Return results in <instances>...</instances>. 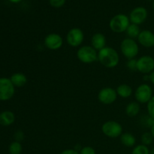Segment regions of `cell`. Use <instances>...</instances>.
<instances>
[{
    "mask_svg": "<svg viewBox=\"0 0 154 154\" xmlns=\"http://www.w3.org/2000/svg\"><path fill=\"white\" fill-rule=\"evenodd\" d=\"M98 60L105 68L113 69L118 66L120 56L115 49L106 46L98 52Z\"/></svg>",
    "mask_w": 154,
    "mask_h": 154,
    "instance_id": "1",
    "label": "cell"
},
{
    "mask_svg": "<svg viewBox=\"0 0 154 154\" xmlns=\"http://www.w3.org/2000/svg\"><path fill=\"white\" fill-rule=\"evenodd\" d=\"M130 25V20L128 16L123 14L115 15L111 19L109 27L112 32L115 33L125 32Z\"/></svg>",
    "mask_w": 154,
    "mask_h": 154,
    "instance_id": "2",
    "label": "cell"
},
{
    "mask_svg": "<svg viewBox=\"0 0 154 154\" xmlns=\"http://www.w3.org/2000/svg\"><path fill=\"white\" fill-rule=\"evenodd\" d=\"M120 51L128 60L135 59L139 52V47L135 39L126 38L120 43Z\"/></svg>",
    "mask_w": 154,
    "mask_h": 154,
    "instance_id": "3",
    "label": "cell"
},
{
    "mask_svg": "<svg viewBox=\"0 0 154 154\" xmlns=\"http://www.w3.org/2000/svg\"><path fill=\"white\" fill-rule=\"evenodd\" d=\"M77 57L81 63L90 64L98 60V53L91 45H84L77 51Z\"/></svg>",
    "mask_w": 154,
    "mask_h": 154,
    "instance_id": "4",
    "label": "cell"
},
{
    "mask_svg": "<svg viewBox=\"0 0 154 154\" xmlns=\"http://www.w3.org/2000/svg\"><path fill=\"white\" fill-rule=\"evenodd\" d=\"M102 132L108 138H116L123 134V127L118 122L108 120L104 123L102 126Z\"/></svg>",
    "mask_w": 154,
    "mask_h": 154,
    "instance_id": "5",
    "label": "cell"
},
{
    "mask_svg": "<svg viewBox=\"0 0 154 154\" xmlns=\"http://www.w3.org/2000/svg\"><path fill=\"white\" fill-rule=\"evenodd\" d=\"M15 93V87L10 78H0V101H8Z\"/></svg>",
    "mask_w": 154,
    "mask_h": 154,
    "instance_id": "6",
    "label": "cell"
},
{
    "mask_svg": "<svg viewBox=\"0 0 154 154\" xmlns=\"http://www.w3.org/2000/svg\"><path fill=\"white\" fill-rule=\"evenodd\" d=\"M153 97V90L151 87L147 84L138 86L135 92V98L138 103L147 104Z\"/></svg>",
    "mask_w": 154,
    "mask_h": 154,
    "instance_id": "7",
    "label": "cell"
},
{
    "mask_svg": "<svg viewBox=\"0 0 154 154\" xmlns=\"http://www.w3.org/2000/svg\"><path fill=\"white\" fill-rule=\"evenodd\" d=\"M84 40V32L82 31V29L78 28V27L71 29L66 35V42L69 44V45H70L71 47H73V48L81 46Z\"/></svg>",
    "mask_w": 154,
    "mask_h": 154,
    "instance_id": "8",
    "label": "cell"
},
{
    "mask_svg": "<svg viewBox=\"0 0 154 154\" xmlns=\"http://www.w3.org/2000/svg\"><path fill=\"white\" fill-rule=\"evenodd\" d=\"M117 93L116 90L112 87H104L99 90L98 93V99L101 103L104 105H111L113 104L117 98Z\"/></svg>",
    "mask_w": 154,
    "mask_h": 154,
    "instance_id": "9",
    "label": "cell"
},
{
    "mask_svg": "<svg viewBox=\"0 0 154 154\" xmlns=\"http://www.w3.org/2000/svg\"><path fill=\"white\" fill-rule=\"evenodd\" d=\"M137 71L149 75L154 71V59L150 56H142L137 60Z\"/></svg>",
    "mask_w": 154,
    "mask_h": 154,
    "instance_id": "10",
    "label": "cell"
},
{
    "mask_svg": "<svg viewBox=\"0 0 154 154\" xmlns=\"http://www.w3.org/2000/svg\"><path fill=\"white\" fill-rule=\"evenodd\" d=\"M45 46L51 51H57L60 49L63 45V38L60 34L50 33L45 36L44 40Z\"/></svg>",
    "mask_w": 154,
    "mask_h": 154,
    "instance_id": "11",
    "label": "cell"
},
{
    "mask_svg": "<svg viewBox=\"0 0 154 154\" xmlns=\"http://www.w3.org/2000/svg\"><path fill=\"white\" fill-rule=\"evenodd\" d=\"M129 20L132 23L139 26L146 20L147 17V11L144 7H137L131 11Z\"/></svg>",
    "mask_w": 154,
    "mask_h": 154,
    "instance_id": "12",
    "label": "cell"
},
{
    "mask_svg": "<svg viewBox=\"0 0 154 154\" xmlns=\"http://www.w3.org/2000/svg\"><path fill=\"white\" fill-rule=\"evenodd\" d=\"M137 38L138 43L144 48H150L154 47V33L150 30L145 29L141 31Z\"/></svg>",
    "mask_w": 154,
    "mask_h": 154,
    "instance_id": "13",
    "label": "cell"
},
{
    "mask_svg": "<svg viewBox=\"0 0 154 154\" xmlns=\"http://www.w3.org/2000/svg\"><path fill=\"white\" fill-rule=\"evenodd\" d=\"M91 46L96 51H101L106 47V38L102 33L97 32L93 35L91 38Z\"/></svg>",
    "mask_w": 154,
    "mask_h": 154,
    "instance_id": "14",
    "label": "cell"
},
{
    "mask_svg": "<svg viewBox=\"0 0 154 154\" xmlns=\"http://www.w3.org/2000/svg\"><path fill=\"white\" fill-rule=\"evenodd\" d=\"M15 121V115L12 111H5L0 113V125L8 126L13 124Z\"/></svg>",
    "mask_w": 154,
    "mask_h": 154,
    "instance_id": "15",
    "label": "cell"
},
{
    "mask_svg": "<svg viewBox=\"0 0 154 154\" xmlns=\"http://www.w3.org/2000/svg\"><path fill=\"white\" fill-rule=\"evenodd\" d=\"M10 80L15 87H24L28 81L27 77L20 72H16L13 74L10 78Z\"/></svg>",
    "mask_w": 154,
    "mask_h": 154,
    "instance_id": "16",
    "label": "cell"
},
{
    "mask_svg": "<svg viewBox=\"0 0 154 154\" xmlns=\"http://www.w3.org/2000/svg\"><path fill=\"white\" fill-rule=\"evenodd\" d=\"M120 141L122 144L126 147H133L136 144V138L129 132H124L120 135Z\"/></svg>",
    "mask_w": 154,
    "mask_h": 154,
    "instance_id": "17",
    "label": "cell"
},
{
    "mask_svg": "<svg viewBox=\"0 0 154 154\" xmlns=\"http://www.w3.org/2000/svg\"><path fill=\"white\" fill-rule=\"evenodd\" d=\"M116 91H117V96L123 99H128L132 94V88L126 84H120L116 89Z\"/></svg>",
    "mask_w": 154,
    "mask_h": 154,
    "instance_id": "18",
    "label": "cell"
},
{
    "mask_svg": "<svg viewBox=\"0 0 154 154\" xmlns=\"http://www.w3.org/2000/svg\"><path fill=\"white\" fill-rule=\"evenodd\" d=\"M126 115L130 117H136L140 112V105L138 102H131L126 107Z\"/></svg>",
    "mask_w": 154,
    "mask_h": 154,
    "instance_id": "19",
    "label": "cell"
},
{
    "mask_svg": "<svg viewBox=\"0 0 154 154\" xmlns=\"http://www.w3.org/2000/svg\"><path fill=\"white\" fill-rule=\"evenodd\" d=\"M140 32H141V31H140V28L138 25L134 23H130V25L129 26V27H128L126 31L128 38L132 39L137 38L139 35Z\"/></svg>",
    "mask_w": 154,
    "mask_h": 154,
    "instance_id": "20",
    "label": "cell"
},
{
    "mask_svg": "<svg viewBox=\"0 0 154 154\" xmlns=\"http://www.w3.org/2000/svg\"><path fill=\"white\" fill-rule=\"evenodd\" d=\"M8 151L10 154H21L23 151L22 144H20V142H18V141H13L9 145Z\"/></svg>",
    "mask_w": 154,
    "mask_h": 154,
    "instance_id": "21",
    "label": "cell"
},
{
    "mask_svg": "<svg viewBox=\"0 0 154 154\" xmlns=\"http://www.w3.org/2000/svg\"><path fill=\"white\" fill-rule=\"evenodd\" d=\"M132 154H150V150L147 146L144 144H138L135 146L132 151Z\"/></svg>",
    "mask_w": 154,
    "mask_h": 154,
    "instance_id": "22",
    "label": "cell"
},
{
    "mask_svg": "<svg viewBox=\"0 0 154 154\" xmlns=\"http://www.w3.org/2000/svg\"><path fill=\"white\" fill-rule=\"evenodd\" d=\"M153 137L152 135V134L150 132H144V134H142L141 138V141L142 144L145 146H148L150 144H151L153 143Z\"/></svg>",
    "mask_w": 154,
    "mask_h": 154,
    "instance_id": "23",
    "label": "cell"
},
{
    "mask_svg": "<svg viewBox=\"0 0 154 154\" xmlns=\"http://www.w3.org/2000/svg\"><path fill=\"white\" fill-rule=\"evenodd\" d=\"M147 109L148 115L154 120V96H153L152 99L147 102Z\"/></svg>",
    "mask_w": 154,
    "mask_h": 154,
    "instance_id": "24",
    "label": "cell"
},
{
    "mask_svg": "<svg viewBox=\"0 0 154 154\" xmlns=\"http://www.w3.org/2000/svg\"><path fill=\"white\" fill-rule=\"evenodd\" d=\"M126 67L130 72H136L137 71V60L136 59H131L128 60L126 63Z\"/></svg>",
    "mask_w": 154,
    "mask_h": 154,
    "instance_id": "25",
    "label": "cell"
},
{
    "mask_svg": "<svg viewBox=\"0 0 154 154\" xmlns=\"http://www.w3.org/2000/svg\"><path fill=\"white\" fill-rule=\"evenodd\" d=\"M79 153L80 154H96V150L90 146H86V147H82Z\"/></svg>",
    "mask_w": 154,
    "mask_h": 154,
    "instance_id": "26",
    "label": "cell"
},
{
    "mask_svg": "<svg viewBox=\"0 0 154 154\" xmlns=\"http://www.w3.org/2000/svg\"><path fill=\"white\" fill-rule=\"evenodd\" d=\"M66 0H49L50 5L54 8H61L66 3Z\"/></svg>",
    "mask_w": 154,
    "mask_h": 154,
    "instance_id": "27",
    "label": "cell"
},
{
    "mask_svg": "<svg viewBox=\"0 0 154 154\" xmlns=\"http://www.w3.org/2000/svg\"><path fill=\"white\" fill-rule=\"evenodd\" d=\"M14 138L16 141L20 142V141H22L24 139V133L20 130L17 131L14 133Z\"/></svg>",
    "mask_w": 154,
    "mask_h": 154,
    "instance_id": "28",
    "label": "cell"
},
{
    "mask_svg": "<svg viewBox=\"0 0 154 154\" xmlns=\"http://www.w3.org/2000/svg\"><path fill=\"white\" fill-rule=\"evenodd\" d=\"M60 154H80V153L75 149H66L63 150Z\"/></svg>",
    "mask_w": 154,
    "mask_h": 154,
    "instance_id": "29",
    "label": "cell"
},
{
    "mask_svg": "<svg viewBox=\"0 0 154 154\" xmlns=\"http://www.w3.org/2000/svg\"><path fill=\"white\" fill-rule=\"evenodd\" d=\"M148 77H149V81H150V82H151L154 85V71H153L151 73L149 74Z\"/></svg>",
    "mask_w": 154,
    "mask_h": 154,
    "instance_id": "30",
    "label": "cell"
},
{
    "mask_svg": "<svg viewBox=\"0 0 154 154\" xmlns=\"http://www.w3.org/2000/svg\"><path fill=\"white\" fill-rule=\"evenodd\" d=\"M150 133L152 134V135H153V137L154 138V124L152 126V127L150 128Z\"/></svg>",
    "mask_w": 154,
    "mask_h": 154,
    "instance_id": "31",
    "label": "cell"
},
{
    "mask_svg": "<svg viewBox=\"0 0 154 154\" xmlns=\"http://www.w3.org/2000/svg\"><path fill=\"white\" fill-rule=\"evenodd\" d=\"M9 1L11 2H13V3H18V2H20L23 1V0H9Z\"/></svg>",
    "mask_w": 154,
    "mask_h": 154,
    "instance_id": "32",
    "label": "cell"
},
{
    "mask_svg": "<svg viewBox=\"0 0 154 154\" xmlns=\"http://www.w3.org/2000/svg\"><path fill=\"white\" fill-rule=\"evenodd\" d=\"M150 154H154V147L150 150Z\"/></svg>",
    "mask_w": 154,
    "mask_h": 154,
    "instance_id": "33",
    "label": "cell"
},
{
    "mask_svg": "<svg viewBox=\"0 0 154 154\" xmlns=\"http://www.w3.org/2000/svg\"><path fill=\"white\" fill-rule=\"evenodd\" d=\"M153 9H154V1H153Z\"/></svg>",
    "mask_w": 154,
    "mask_h": 154,
    "instance_id": "34",
    "label": "cell"
},
{
    "mask_svg": "<svg viewBox=\"0 0 154 154\" xmlns=\"http://www.w3.org/2000/svg\"><path fill=\"white\" fill-rule=\"evenodd\" d=\"M149 1H154V0H149Z\"/></svg>",
    "mask_w": 154,
    "mask_h": 154,
    "instance_id": "35",
    "label": "cell"
}]
</instances>
